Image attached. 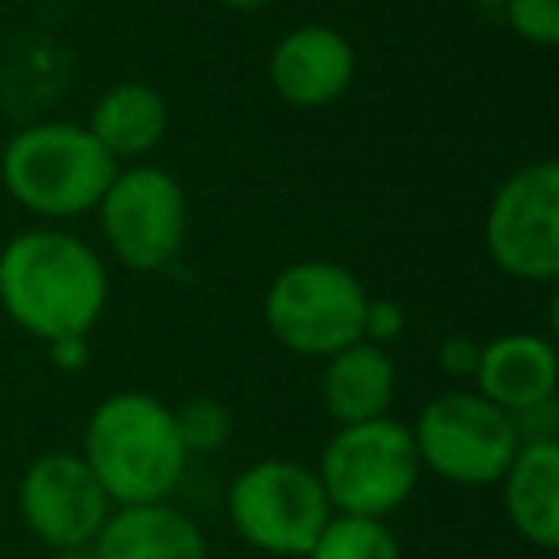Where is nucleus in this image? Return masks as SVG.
Returning <instances> with one entry per match:
<instances>
[{
    "mask_svg": "<svg viewBox=\"0 0 559 559\" xmlns=\"http://www.w3.org/2000/svg\"><path fill=\"white\" fill-rule=\"evenodd\" d=\"M81 460L111 506H139L169 502L192 456L169 403L146 391H119L88 414Z\"/></svg>",
    "mask_w": 559,
    "mask_h": 559,
    "instance_id": "f03ea898",
    "label": "nucleus"
},
{
    "mask_svg": "<svg viewBox=\"0 0 559 559\" xmlns=\"http://www.w3.org/2000/svg\"><path fill=\"white\" fill-rule=\"evenodd\" d=\"M50 349V360L66 372H78V368L88 365V337H66V342H55L47 345Z\"/></svg>",
    "mask_w": 559,
    "mask_h": 559,
    "instance_id": "5701e85b",
    "label": "nucleus"
},
{
    "mask_svg": "<svg viewBox=\"0 0 559 559\" xmlns=\"http://www.w3.org/2000/svg\"><path fill=\"white\" fill-rule=\"evenodd\" d=\"M96 211L111 253L131 272H162L177 261L188 234V195L169 169L146 162L116 169Z\"/></svg>",
    "mask_w": 559,
    "mask_h": 559,
    "instance_id": "1a4fd4ad",
    "label": "nucleus"
},
{
    "mask_svg": "<svg viewBox=\"0 0 559 559\" xmlns=\"http://www.w3.org/2000/svg\"><path fill=\"white\" fill-rule=\"evenodd\" d=\"M513 433H518L521 444H544V441H556V429H559V414H556V399H544L536 406H525V411H513Z\"/></svg>",
    "mask_w": 559,
    "mask_h": 559,
    "instance_id": "aec40b11",
    "label": "nucleus"
},
{
    "mask_svg": "<svg viewBox=\"0 0 559 559\" xmlns=\"http://www.w3.org/2000/svg\"><path fill=\"white\" fill-rule=\"evenodd\" d=\"M93 551L96 559H207V536L173 502H139L108 513Z\"/></svg>",
    "mask_w": 559,
    "mask_h": 559,
    "instance_id": "ddd939ff",
    "label": "nucleus"
},
{
    "mask_svg": "<svg viewBox=\"0 0 559 559\" xmlns=\"http://www.w3.org/2000/svg\"><path fill=\"white\" fill-rule=\"evenodd\" d=\"M16 502L27 533L50 551L93 548L108 513L116 510L81 452H43L32 460Z\"/></svg>",
    "mask_w": 559,
    "mask_h": 559,
    "instance_id": "9d476101",
    "label": "nucleus"
},
{
    "mask_svg": "<svg viewBox=\"0 0 559 559\" xmlns=\"http://www.w3.org/2000/svg\"><path fill=\"white\" fill-rule=\"evenodd\" d=\"M314 472L334 513L388 521L418 490L421 460L411 426L388 414L376 421L337 426Z\"/></svg>",
    "mask_w": 559,
    "mask_h": 559,
    "instance_id": "20e7f679",
    "label": "nucleus"
},
{
    "mask_svg": "<svg viewBox=\"0 0 559 559\" xmlns=\"http://www.w3.org/2000/svg\"><path fill=\"white\" fill-rule=\"evenodd\" d=\"M322 403L337 426L388 418L395 403V365L388 349L372 342H353L326 357L322 372Z\"/></svg>",
    "mask_w": 559,
    "mask_h": 559,
    "instance_id": "2eb2a0df",
    "label": "nucleus"
},
{
    "mask_svg": "<svg viewBox=\"0 0 559 559\" xmlns=\"http://www.w3.org/2000/svg\"><path fill=\"white\" fill-rule=\"evenodd\" d=\"M50 559H96L93 548H70V551H50Z\"/></svg>",
    "mask_w": 559,
    "mask_h": 559,
    "instance_id": "393cba45",
    "label": "nucleus"
},
{
    "mask_svg": "<svg viewBox=\"0 0 559 559\" xmlns=\"http://www.w3.org/2000/svg\"><path fill=\"white\" fill-rule=\"evenodd\" d=\"M475 391L487 403L502 406L506 414L556 399L559 360L548 337L536 334H502L483 342L479 368H475Z\"/></svg>",
    "mask_w": 559,
    "mask_h": 559,
    "instance_id": "f8f14e48",
    "label": "nucleus"
},
{
    "mask_svg": "<svg viewBox=\"0 0 559 559\" xmlns=\"http://www.w3.org/2000/svg\"><path fill=\"white\" fill-rule=\"evenodd\" d=\"M304 559H403V548L388 521L334 513Z\"/></svg>",
    "mask_w": 559,
    "mask_h": 559,
    "instance_id": "f3484780",
    "label": "nucleus"
},
{
    "mask_svg": "<svg viewBox=\"0 0 559 559\" xmlns=\"http://www.w3.org/2000/svg\"><path fill=\"white\" fill-rule=\"evenodd\" d=\"M357 78V50L337 27L299 24L272 47L269 81L292 108H326Z\"/></svg>",
    "mask_w": 559,
    "mask_h": 559,
    "instance_id": "9b49d317",
    "label": "nucleus"
},
{
    "mask_svg": "<svg viewBox=\"0 0 559 559\" xmlns=\"http://www.w3.org/2000/svg\"><path fill=\"white\" fill-rule=\"evenodd\" d=\"M502 487V510L513 533L540 551L559 544V441L521 444L510 460Z\"/></svg>",
    "mask_w": 559,
    "mask_h": 559,
    "instance_id": "4468645a",
    "label": "nucleus"
},
{
    "mask_svg": "<svg viewBox=\"0 0 559 559\" xmlns=\"http://www.w3.org/2000/svg\"><path fill=\"white\" fill-rule=\"evenodd\" d=\"M85 127L116 165H139L162 146L169 131V104L162 100L157 88L142 81H123L96 100Z\"/></svg>",
    "mask_w": 559,
    "mask_h": 559,
    "instance_id": "dca6fc26",
    "label": "nucleus"
},
{
    "mask_svg": "<svg viewBox=\"0 0 559 559\" xmlns=\"http://www.w3.org/2000/svg\"><path fill=\"white\" fill-rule=\"evenodd\" d=\"M226 513L249 548L276 559H304L334 518L319 472L280 456L257 460L234 475Z\"/></svg>",
    "mask_w": 559,
    "mask_h": 559,
    "instance_id": "423d86ee",
    "label": "nucleus"
},
{
    "mask_svg": "<svg viewBox=\"0 0 559 559\" xmlns=\"http://www.w3.org/2000/svg\"><path fill=\"white\" fill-rule=\"evenodd\" d=\"M421 472L456 487H498L521 441L502 406L479 391H444L421 406L411 426Z\"/></svg>",
    "mask_w": 559,
    "mask_h": 559,
    "instance_id": "0eeeda50",
    "label": "nucleus"
},
{
    "mask_svg": "<svg viewBox=\"0 0 559 559\" xmlns=\"http://www.w3.org/2000/svg\"><path fill=\"white\" fill-rule=\"evenodd\" d=\"M108 288L100 253L55 226L24 230L0 249V311L47 345L93 334Z\"/></svg>",
    "mask_w": 559,
    "mask_h": 559,
    "instance_id": "f257e3e1",
    "label": "nucleus"
},
{
    "mask_svg": "<svg viewBox=\"0 0 559 559\" xmlns=\"http://www.w3.org/2000/svg\"><path fill=\"white\" fill-rule=\"evenodd\" d=\"M467 4H479V9H502V0H467Z\"/></svg>",
    "mask_w": 559,
    "mask_h": 559,
    "instance_id": "a878e982",
    "label": "nucleus"
},
{
    "mask_svg": "<svg viewBox=\"0 0 559 559\" xmlns=\"http://www.w3.org/2000/svg\"><path fill=\"white\" fill-rule=\"evenodd\" d=\"M223 9H234V12H257V9H269L276 0H218Z\"/></svg>",
    "mask_w": 559,
    "mask_h": 559,
    "instance_id": "b1692460",
    "label": "nucleus"
},
{
    "mask_svg": "<svg viewBox=\"0 0 559 559\" xmlns=\"http://www.w3.org/2000/svg\"><path fill=\"white\" fill-rule=\"evenodd\" d=\"M483 246L498 272L521 284L559 280V165L528 162L498 185L483 218Z\"/></svg>",
    "mask_w": 559,
    "mask_h": 559,
    "instance_id": "6e6552de",
    "label": "nucleus"
},
{
    "mask_svg": "<svg viewBox=\"0 0 559 559\" xmlns=\"http://www.w3.org/2000/svg\"><path fill=\"white\" fill-rule=\"evenodd\" d=\"M173 414H177V429L185 437L188 456H207V452L223 449L226 437H230V418L211 399H192L185 406H173Z\"/></svg>",
    "mask_w": 559,
    "mask_h": 559,
    "instance_id": "a211bd4d",
    "label": "nucleus"
},
{
    "mask_svg": "<svg viewBox=\"0 0 559 559\" xmlns=\"http://www.w3.org/2000/svg\"><path fill=\"white\" fill-rule=\"evenodd\" d=\"M119 165L81 123H27L0 154L4 192L50 223L96 211Z\"/></svg>",
    "mask_w": 559,
    "mask_h": 559,
    "instance_id": "7ed1b4c3",
    "label": "nucleus"
},
{
    "mask_svg": "<svg viewBox=\"0 0 559 559\" xmlns=\"http://www.w3.org/2000/svg\"><path fill=\"white\" fill-rule=\"evenodd\" d=\"M403 330H406V314H403V307H399L395 299H368L365 342L388 345V342H395Z\"/></svg>",
    "mask_w": 559,
    "mask_h": 559,
    "instance_id": "412c9836",
    "label": "nucleus"
},
{
    "mask_svg": "<svg viewBox=\"0 0 559 559\" xmlns=\"http://www.w3.org/2000/svg\"><path fill=\"white\" fill-rule=\"evenodd\" d=\"M368 292L337 261H296L269 284L264 326L284 349L299 357H334L345 345L365 342Z\"/></svg>",
    "mask_w": 559,
    "mask_h": 559,
    "instance_id": "39448f33",
    "label": "nucleus"
},
{
    "mask_svg": "<svg viewBox=\"0 0 559 559\" xmlns=\"http://www.w3.org/2000/svg\"><path fill=\"white\" fill-rule=\"evenodd\" d=\"M479 342H472V337L464 334H452L441 342V349H437V365L444 368L449 376H456V380H472L475 368H479Z\"/></svg>",
    "mask_w": 559,
    "mask_h": 559,
    "instance_id": "4be33fe9",
    "label": "nucleus"
},
{
    "mask_svg": "<svg viewBox=\"0 0 559 559\" xmlns=\"http://www.w3.org/2000/svg\"><path fill=\"white\" fill-rule=\"evenodd\" d=\"M506 24L528 47L559 43V0H502Z\"/></svg>",
    "mask_w": 559,
    "mask_h": 559,
    "instance_id": "6ab92c4d",
    "label": "nucleus"
}]
</instances>
